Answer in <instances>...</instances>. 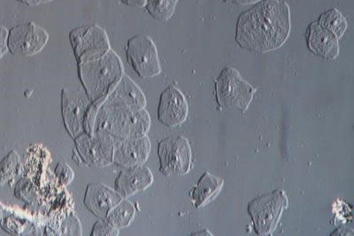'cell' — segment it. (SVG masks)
I'll return each instance as SVG.
<instances>
[{"label":"cell","mask_w":354,"mask_h":236,"mask_svg":"<svg viewBox=\"0 0 354 236\" xmlns=\"http://www.w3.org/2000/svg\"><path fill=\"white\" fill-rule=\"evenodd\" d=\"M188 112V103L181 90L171 85L161 93L158 106V119L161 124L177 127L186 121Z\"/></svg>","instance_id":"ba28073f"},{"label":"cell","mask_w":354,"mask_h":236,"mask_svg":"<svg viewBox=\"0 0 354 236\" xmlns=\"http://www.w3.org/2000/svg\"><path fill=\"white\" fill-rule=\"evenodd\" d=\"M91 235H119V230L106 219H102L94 225Z\"/></svg>","instance_id":"ffe728a7"},{"label":"cell","mask_w":354,"mask_h":236,"mask_svg":"<svg viewBox=\"0 0 354 236\" xmlns=\"http://www.w3.org/2000/svg\"><path fill=\"white\" fill-rule=\"evenodd\" d=\"M121 195L107 186L100 184H88L85 193L84 206L100 219H106L107 214L122 200Z\"/></svg>","instance_id":"7c38bea8"},{"label":"cell","mask_w":354,"mask_h":236,"mask_svg":"<svg viewBox=\"0 0 354 236\" xmlns=\"http://www.w3.org/2000/svg\"><path fill=\"white\" fill-rule=\"evenodd\" d=\"M214 83L216 101L221 108L246 112L256 89L243 80L238 70L232 68H224Z\"/></svg>","instance_id":"3957f363"},{"label":"cell","mask_w":354,"mask_h":236,"mask_svg":"<svg viewBox=\"0 0 354 236\" xmlns=\"http://www.w3.org/2000/svg\"><path fill=\"white\" fill-rule=\"evenodd\" d=\"M153 182V175L147 166H131L120 173L115 181V191L123 198H128L147 190Z\"/></svg>","instance_id":"4fadbf2b"},{"label":"cell","mask_w":354,"mask_h":236,"mask_svg":"<svg viewBox=\"0 0 354 236\" xmlns=\"http://www.w3.org/2000/svg\"><path fill=\"white\" fill-rule=\"evenodd\" d=\"M99 115L97 131L113 135L119 139L145 137L149 130L150 116L145 109L133 111L122 104L105 106Z\"/></svg>","instance_id":"7a4b0ae2"},{"label":"cell","mask_w":354,"mask_h":236,"mask_svg":"<svg viewBox=\"0 0 354 236\" xmlns=\"http://www.w3.org/2000/svg\"><path fill=\"white\" fill-rule=\"evenodd\" d=\"M227 4H232L236 6H246L256 4V3L260 2L261 0H223Z\"/></svg>","instance_id":"603a6c76"},{"label":"cell","mask_w":354,"mask_h":236,"mask_svg":"<svg viewBox=\"0 0 354 236\" xmlns=\"http://www.w3.org/2000/svg\"><path fill=\"white\" fill-rule=\"evenodd\" d=\"M151 152L149 138H126L113 141V162L123 168L144 165Z\"/></svg>","instance_id":"9c48e42d"},{"label":"cell","mask_w":354,"mask_h":236,"mask_svg":"<svg viewBox=\"0 0 354 236\" xmlns=\"http://www.w3.org/2000/svg\"><path fill=\"white\" fill-rule=\"evenodd\" d=\"M287 206L288 198L282 190L273 191L252 200L248 210L257 235H271Z\"/></svg>","instance_id":"277c9868"},{"label":"cell","mask_w":354,"mask_h":236,"mask_svg":"<svg viewBox=\"0 0 354 236\" xmlns=\"http://www.w3.org/2000/svg\"><path fill=\"white\" fill-rule=\"evenodd\" d=\"M310 52L324 59H335L339 55V43L334 34L322 27L317 21L310 23L306 33Z\"/></svg>","instance_id":"8fae6325"},{"label":"cell","mask_w":354,"mask_h":236,"mask_svg":"<svg viewBox=\"0 0 354 236\" xmlns=\"http://www.w3.org/2000/svg\"><path fill=\"white\" fill-rule=\"evenodd\" d=\"M317 23L322 27L326 28L330 32L334 34L338 39L344 36L347 27H348L346 18L337 8H330L322 12L318 19Z\"/></svg>","instance_id":"9a60e30c"},{"label":"cell","mask_w":354,"mask_h":236,"mask_svg":"<svg viewBox=\"0 0 354 236\" xmlns=\"http://www.w3.org/2000/svg\"><path fill=\"white\" fill-rule=\"evenodd\" d=\"M122 4L131 8H144L147 4V0H121Z\"/></svg>","instance_id":"7402d4cb"},{"label":"cell","mask_w":354,"mask_h":236,"mask_svg":"<svg viewBox=\"0 0 354 236\" xmlns=\"http://www.w3.org/2000/svg\"><path fill=\"white\" fill-rule=\"evenodd\" d=\"M236 41L250 52L264 53L280 48L290 32L289 5L284 0H261L238 19Z\"/></svg>","instance_id":"6da1fadb"},{"label":"cell","mask_w":354,"mask_h":236,"mask_svg":"<svg viewBox=\"0 0 354 236\" xmlns=\"http://www.w3.org/2000/svg\"><path fill=\"white\" fill-rule=\"evenodd\" d=\"M135 213L134 206L126 198H122L121 202L113 207L104 219L116 228H123L131 224Z\"/></svg>","instance_id":"2e32d148"},{"label":"cell","mask_w":354,"mask_h":236,"mask_svg":"<svg viewBox=\"0 0 354 236\" xmlns=\"http://www.w3.org/2000/svg\"><path fill=\"white\" fill-rule=\"evenodd\" d=\"M77 146L88 165L105 166L113 162V141L109 134L100 132L93 137H82Z\"/></svg>","instance_id":"30bf717a"},{"label":"cell","mask_w":354,"mask_h":236,"mask_svg":"<svg viewBox=\"0 0 354 236\" xmlns=\"http://www.w3.org/2000/svg\"><path fill=\"white\" fill-rule=\"evenodd\" d=\"M178 0H147L145 9L155 20L167 21L173 17Z\"/></svg>","instance_id":"e0dca14e"},{"label":"cell","mask_w":354,"mask_h":236,"mask_svg":"<svg viewBox=\"0 0 354 236\" xmlns=\"http://www.w3.org/2000/svg\"><path fill=\"white\" fill-rule=\"evenodd\" d=\"M126 55L138 77L151 78L161 73L156 46L149 37L136 36L129 39Z\"/></svg>","instance_id":"8992f818"},{"label":"cell","mask_w":354,"mask_h":236,"mask_svg":"<svg viewBox=\"0 0 354 236\" xmlns=\"http://www.w3.org/2000/svg\"><path fill=\"white\" fill-rule=\"evenodd\" d=\"M55 175L62 185L68 186L75 178V173L71 166L64 162H59L55 168Z\"/></svg>","instance_id":"d6986e66"},{"label":"cell","mask_w":354,"mask_h":236,"mask_svg":"<svg viewBox=\"0 0 354 236\" xmlns=\"http://www.w3.org/2000/svg\"><path fill=\"white\" fill-rule=\"evenodd\" d=\"M223 184V179L212 175L210 173H205L199 179L198 184L191 191L192 204L195 208H201L214 200L220 194Z\"/></svg>","instance_id":"5bb4252c"},{"label":"cell","mask_w":354,"mask_h":236,"mask_svg":"<svg viewBox=\"0 0 354 236\" xmlns=\"http://www.w3.org/2000/svg\"><path fill=\"white\" fill-rule=\"evenodd\" d=\"M20 157L15 150H12L0 162V187L8 184L20 171Z\"/></svg>","instance_id":"ac0fdd59"},{"label":"cell","mask_w":354,"mask_h":236,"mask_svg":"<svg viewBox=\"0 0 354 236\" xmlns=\"http://www.w3.org/2000/svg\"><path fill=\"white\" fill-rule=\"evenodd\" d=\"M17 1L27 6H39L46 4V3L52 2L53 0H17Z\"/></svg>","instance_id":"cb8c5ba5"},{"label":"cell","mask_w":354,"mask_h":236,"mask_svg":"<svg viewBox=\"0 0 354 236\" xmlns=\"http://www.w3.org/2000/svg\"><path fill=\"white\" fill-rule=\"evenodd\" d=\"M0 223H1V215H0Z\"/></svg>","instance_id":"d4e9b609"},{"label":"cell","mask_w":354,"mask_h":236,"mask_svg":"<svg viewBox=\"0 0 354 236\" xmlns=\"http://www.w3.org/2000/svg\"><path fill=\"white\" fill-rule=\"evenodd\" d=\"M160 171L166 176L188 174L192 166V150L183 137L166 138L158 146Z\"/></svg>","instance_id":"5b68a950"},{"label":"cell","mask_w":354,"mask_h":236,"mask_svg":"<svg viewBox=\"0 0 354 236\" xmlns=\"http://www.w3.org/2000/svg\"><path fill=\"white\" fill-rule=\"evenodd\" d=\"M48 40V33L37 24L18 25L8 32V51L17 56H33L42 51Z\"/></svg>","instance_id":"52a82bcc"},{"label":"cell","mask_w":354,"mask_h":236,"mask_svg":"<svg viewBox=\"0 0 354 236\" xmlns=\"http://www.w3.org/2000/svg\"><path fill=\"white\" fill-rule=\"evenodd\" d=\"M8 31L6 28L0 26V59L8 52Z\"/></svg>","instance_id":"44dd1931"}]
</instances>
